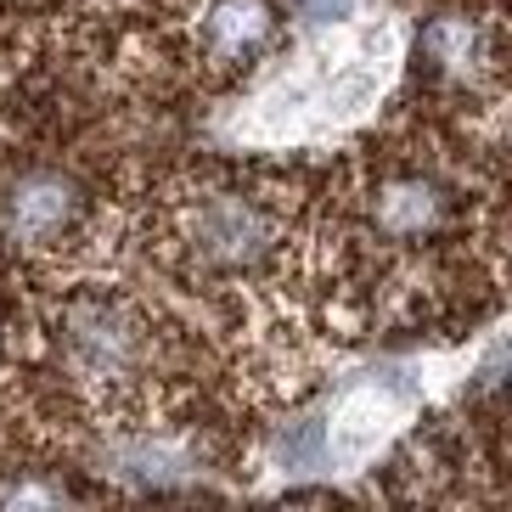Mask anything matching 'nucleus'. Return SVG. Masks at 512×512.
I'll list each match as a JSON object with an SVG mask.
<instances>
[{
    "label": "nucleus",
    "instance_id": "obj_6",
    "mask_svg": "<svg viewBox=\"0 0 512 512\" xmlns=\"http://www.w3.org/2000/svg\"><path fill=\"white\" fill-rule=\"evenodd\" d=\"M422 51H428V62L451 68V74H473L484 62V34L473 17H434L422 29Z\"/></svg>",
    "mask_w": 512,
    "mask_h": 512
},
{
    "label": "nucleus",
    "instance_id": "obj_3",
    "mask_svg": "<svg viewBox=\"0 0 512 512\" xmlns=\"http://www.w3.org/2000/svg\"><path fill=\"white\" fill-rule=\"evenodd\" d=\"M74 349L96 372H124L136 355V332L113 304H79L74 310Z\"/></svg>",
    "mask_w": 512,
    "mask_h": 512
},
{
    "label": "nucleus",
    "instance_id": "obj_7",
    "mask_svg": "<svg viewBox=\"0 0 512 512\" xmlns=\"http://www.w3.org/2000/svg\"><path fill=\"white\" fill-rule=\"evenodd\" d=\"M293 12H299L304 23H338V17L355 12V0H293Z\"/></svg>",
    "mask_w": 512,
    "mask_h": 512
},
{
    "label": "nucleus",
    "instance_id": "obj_4",
    "mask_svg": "<svg viewBox=\"0 0 512 512\" xmlns=\"http://www.w3.org/2000/svg\"><path fill=\"white\" fill-rule=\"evenodd\" d=\"M271 40V6L265 0H220L209 12V51L226 62H248Z\"/></svg>",
    "mask_w": 512,
    "mask_h": 512
},
{
    "label": "nucleus",
    "instance_id": "obj_5",
    "mask_svg": "<svg viewBox=\"0 0 512 512\" xmlns=\"http://www.w3.org/2000/svg\"><path fill=\"white\" fill-rule=\"evenodd\" d=\"M439 214H445V197L428 181H400V186L383 192V203H377V220H383L394 237H422V231H434Z\"/></svg>",
    "mask_w": 512,
    "mask_h": 512
},
{
    "label": "nucleus",
    "instance_id": "obj_2",
    "mask_svg": "<svg viewBox=\"0 0 512 512\" xmlns=\"http://www.w3.org/2000/svg\"><path fill=\"white\" fill-rule=\"evenodd\" d=\"M74 209H79L74 186L57 181V175H34V181H23L6 197V231L17 242H51L74 220Z\"/></svg>",
    "mask_w": 512,
    "mask_h": 512
},
{
    "label": "nucleus",
    "instance_id": "obj_1",
    "mask_svg": "<svg viewBox=\"0 0 512 512\" xmlns=\"http://www.w3.org/2000/svg\"><path fill=\"white\" fill-rule=\"evenodd\" d=\"M271 242V220L237 192H220L197 209V254L214 265H254Z\"/></svg>",
    "mask_w": 512,
    "mask_h": 512
}]
</instances>
